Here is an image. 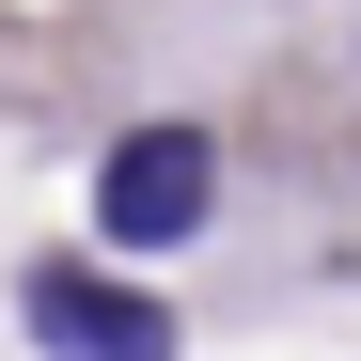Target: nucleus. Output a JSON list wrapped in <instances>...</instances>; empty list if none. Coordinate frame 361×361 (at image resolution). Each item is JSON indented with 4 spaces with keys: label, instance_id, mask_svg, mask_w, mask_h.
Here are the masks:
<instances>
[{
    "label": "nucleus",
    "instance_id": "nucleus-1",
    "mask_svg": "<svg viewBox=\"0 0 361 361\" xmlns=\"http://www.w3.org/2000/svg\"><path fill=\"white\" fill-rule=\"evenodd\" d=\"M204 204H220V142L204 126H126L94 157V235L110 252H189Z\"/></svg>",
    "mask_w": 361,
    "mask_h": 361
},
{
    "label": "nucleus",
    "instance_id": "nucleus-2",
    "mask_svg": "<svg viewBox=\"0 0 361 361\" xmlns=\"http://www.w3.org/2000/svg\"><path fill=\"white\" fill-rule=\"evenodd\" d=\"M32 345L47 361H173V314L94 267H32Z\"/></svg>",
    "mask_w": 361,
    "mask_h": 361
}]
</instances>
